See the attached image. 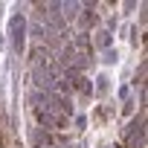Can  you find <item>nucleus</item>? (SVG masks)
Returning <instances> with one entry per match:
<instances>
[]
</instances>
